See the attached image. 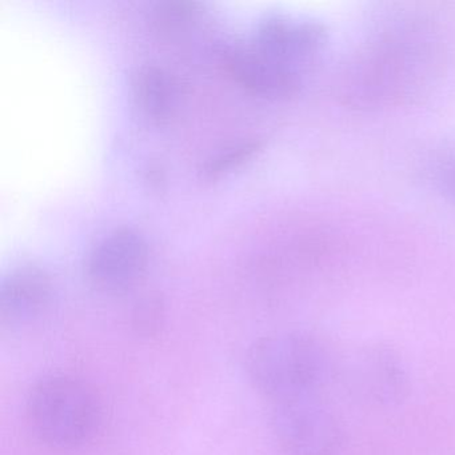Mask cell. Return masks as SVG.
Returning <instances> with one entry per match:
<instances>
[{
    "label": "cell",
    "mask_w": 455,
    "mask_h": 455,
    "mask_svg": "<svg viewBox=\"0 0 455 455\" xmlns=\"http://www.w3.org/2000/svg\"><path fill=\"white\" fill-rule=\"evenodd\" d=\"M331 370L324 346L305 332L266 335L252 343L246 355L250 380L274 403L318 396Z\"/></svg>",
    "instance_id": "6da1fadb"
},
{
    "label": "cell",
    "mask_w": 455,
    "mask_h": 455,
    "mask_svg": "<svg viewBox=\"0 0 455 455\" xmlns=\"http://www.w3.org/2000/svg\"><path fill=\"white\" fill-rule=\"evenodd\" d=\"M34 433L54 449L86 443L100 426L102 406L94 388L71 375L55 374L36 382L28 398Z\"/></svg>",
    "instance_id": "7a4b0ae2"
},
{
    "label": "cell",
    "mask_w": 455,
    "mask_h": 455,
    "mask_svg": "<svg viewBox=\"0 0 455 455\" xmlns=\"http://www.w3.org/2000/svg\"><path fill=\"white\" fill-rule=\"evenodd\" d=\"M271 426L289 455H330L339 443V423L319 395L274 403Z\"/></svg>",
    "instance_id": "3957f363"
},
{
    "label": "cell",
    "mask_w": 455,
    "mask_h": 455,
    "mask_svg": "<svg viewBox=\"0 0 455 455\" xmlns=\"http://www.w3.org/2000/svg\"><path fill=\"white\" fill-rule=\"evenodd\" d=\"M148 265V247L130 228L113 231L92 250L87 259V278L95 289L119 294L142 278Z\"/></svg>",
    "instance_id": "277c9868"
},
{
    "label": "cell",
    "mask_w": 455,
    "mask_h": 455,
    "mask_svg": "<svg viewBox=\"0 0 455 455\" xmlns=\"http://www.w3.org/2000/svg\"><path fill=\"white\" fill-rule=\"evenodd\" d=\"M326 39V28L319 23L273 17L260 23L254 46L271 60L300 73L321 54Z\"/></svg>",
    "instance_id": "5b68a950"
},
{
    "label": "cell",
    "mask_w": 455,
    "mask_h": 455,
    "mask_svg": "<svg viewBox=\"0 0 455 455\" xmlns=\"http://www.w3.org/2000/svg\"><path fill=\"white\" fill-rule=\"evenodd\" d=\"M223 62L236 84L260 97H291L302 84V74L271 60L254 44L228 50Z\"/></svg>",
    "instance_id": "8992f818"
},
{
    "label": "cell",
    "mask_w": 455,
    "mask_h": 455,
    "mask_svg": "<svg viewBox=\"0 0 455 455\" xmlns=\"http://www.w3.org/2000/svg\"><path fill=\"white\" fill-rule=\"evenodd\" d=\"M52 297L46 271L25 266L12 271L0 289V321L4 327L22 326L41 315Z\"/></svg>",
    "instance_id": "52a82bcc"
},
{
    "label": "cell",
    "mask_w": 455,
    "mask_h": 455,
    "mask_svg": "<svg viewBox=\"0 0 455 455\" xmlns=\"http://www.w3.org/2000/svg\"><path fill=\"white\" fill-rule=\"evenodd\" d=\"M354 371L358 372L359 388L374 401H396L404 390L403 370L391 351L369 348L358 356Z\"/></svg>",
    "instance_id": "ba28073f"
},
{
    "label": "cell",
    "mask_w": 455,
    "mask_h": 455,
    "mask_svg": "<svg viewBox=\"0 0 455 455\" xmlns=\"http://www.w3.org/2000/svg\"><path fill=\"white\" fill-rule=\"evenodd\" d=\"M134 94L140 110L154 122L167 121L177 105L174 79L156 66H145L138 71L134 79Z\"/></svg>",
    "instance_id": "9c48e42d"
},
{
    "label": "cell",
    "mask_w": 455,
    "mask_h": 455,
    "mask_svg": "<svg viewBox=\"0 0 455 455\" xmlns=\"http://www.w3.org/2000/svg\"><path fill=\"white\" fill-rule=\"evenodd\" d=\"M259 148L260 143L255 142V140L233 146L210 159L206 166L204 167V175L209 180L222 177L223 174H228L231 170L242 166L244 162L251 159L259 151Z\"/></svg>",
    "instance_id": "30bf717a"
},
{
    "label": "cell",
    "mask_w": 455,
    "mask_h": 455,
    "mask_svg": "<svg viewBox=\"0 0 455 455\" xmlns=\"http://www.w3.org/2000/svg\"><path fill=\"white\" fill-rule=\"evenodd\" d=\"M162 315L164 313H162V306L158 300H146L138 307L137 315H135L137 326L140 327V331L151 334L154 330L158 329Z\"/></svg>",
    "instance_id": "8fae6325"
}]
</instances>
